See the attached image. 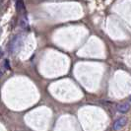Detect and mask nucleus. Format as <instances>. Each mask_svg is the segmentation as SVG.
Segmentation results:
<instances>
[{"mask_svg":"<svg viewBox=\"0 0 131 131\" xmlns=\"http://www.w3.org/2000/svg\"><path fill=\"white\" fill-rule=\"evenodd\" d=\"M129 101H130V102H131V96H130V98H129Z\"/></svg>","mask_w":131,"mask_h":131,"instance_id":"obj_7","label":"nucleus"},{"mask_svg":"<svg viewBox=\"0 0 131 131\" xmlns=\"http://www.w3.org/2000/svg\"><path fill=\"white\" fill-rule=\"evenodd\" d=\"M3 56V52H2V50H0V58Z\"/></svg>","mask_w":131,"mask_h":131,"instance_id":"obj_5","label":"nucleus"},{"mask_svg":"<svg viewBox=\"0 0 131 131\" xmlns=\"http://www.w3.org/2000/svg\"><path fill=\"white\" fill-rule=\"evenodd\" d=\"M0 50H1V47H0Z\"/></svg>","mask_w":131,"mask_h":131,"instance_id":"obj_9","label":"nucleus"},{"mask_svg":"<svg viewBox=\"0 0 131 131\" xmlns=\"http://www.w3.org/2000/svg\"><path fill=\"white\" fill-rule=\"evenodd\" d=\"M130 108V105L128 104H119L117 105V111L119 112H122V113H125L129 111Z\"/></svg>","mask_w":131,"mask_h":131,"instance_id":"obj_3","label":"nucleus"},{"mask_svg":"<svg viewBox=\"0 0 131 131\" xmlns=\"http://www.w3.org/2000/svg\"><path fill=\"white\" fill-rule=\"evenodd\" d=\"M127 123V118L122 116V117H119L117 120H115V122L113 123V129L114 130H120L123 126H125Z\"/></svg>","mask_w":131,"mask_h":131,"instance_id":"obj_2","label":"nucleus"},{"mask_svg":"<svg viewBox=\"0 0 131 131\" xmlns=\"http://www.w3.org/2000/svg\"><path fill=\"white\" fill-rule=\"evenodd\" d=\"M1 33H2V30L0 29V36H1Z\"/></svg>","mask_w":131,"mask_h":131,"instance_id":"obj_6","label":"nucleus"},{"mask_svg":"<svg viewBox=\"0 0 131 131\" xmlns=\"http://www.w3.org/2000/svg\"><path fill=\"white\" fill-rule=\"evenodd\" d=\"M20 26L23 27V28H26L28 26V20L26 19V17H24L23 19L20 21Z\"/></svg>","mask_w":131,"mask_h":131,"instance_id":"obj_4","label":"nucleus"},{"mask_svg":"<svg viewBox=\"0 0 131 131\" xmlns=\"http://www.w3.org/2000/svg\"><path fill=\"white\" fill-rule=\"evenodd\" d=\"M1 1H2V0H0V3H1Z\"/></svg>","mask_w":131,"mask_h":131,"instance_id":"obj_8","label":"nucleus"},{"mask_svg":"<svg viewBox=\"0 0 131 131\" xmlns=\"http://www.w3.org/2000/svg\"><path fill=\"white\" fill-rule=\"evenodd\" d=\"M22 42H23V39H22V36H16L14 37L13 39L11 40L10 42V46H9V49L12 53H16L20 49V47L22 46Z\"/></svg>","mask_w":131,"mask_h":131,"instance_id":"obj_1","label":"nucleus"}]
</instances>
